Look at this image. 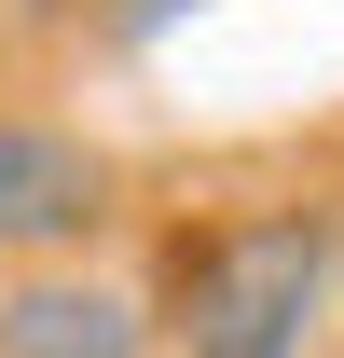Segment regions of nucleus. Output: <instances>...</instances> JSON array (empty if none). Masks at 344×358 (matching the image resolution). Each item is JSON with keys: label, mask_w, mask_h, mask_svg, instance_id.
Returning a JSON list of instances; mask_svg holds the SVG:
<instances>
[{"label": "nucleus", "mask_w": 344, "mask_h": 358, "mask_svg": "<svg viewBox=\"0 0 344 358\" xmlns=\"http://www.w3.org/2000/svg\"><path fill=\"white\" fill-rule=\"evenodd\" d=\"M166 317L96 262H28L0 275V358H152Z\"/></svg>", "instance_id": "nucleus-3"}, {"label": "nucleus", "mask_w": 344, "mask_h": 358, "mask_svg": "<svg viewBox=\"0 0 344 358\" xmlns=\"http://www.w3.org/2000/svg\"><path fill=\"white\" fill-rule=\"evenodd\" d=\"M124 166L96 152L83 124H42V110H0V262H83V234L110 221Z\"/></svg>", "instance_id": "nucleus-2"}, {"label": "nucleus", "mask_w": 344, "mask_h": 358, "mask_svg": "<svg viewBox=\"0 0 344 358\" xmlns=\"http://www.w3.org/2000/svg\"><path fill=\"white\" fill-rule=\"evenodd\" d=\"M331 289H344V221L331 207H248L207 248H179L166 345L179 358H317Z\"/></svg>", "instance_id": "nucleus-1"}, {"label": "nucleus", "mask_w": 344, "mask_h": 358, "mask_svg": "<svg viewBox=\"0 0 344 358\" xmlns=\"http://www.w3.org/2000/svg\"><path fill=\"white\" fill-rule=\"evenodd\" d=\"M179 14H207V0H83V28H96V42H166Z\"/></svg>", "instance_id": "nucleus-4"}]
</instances>
